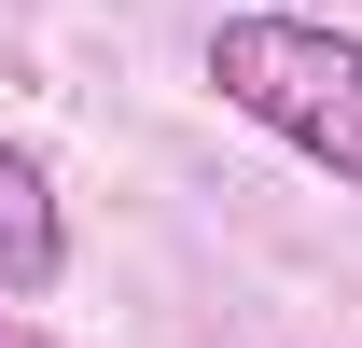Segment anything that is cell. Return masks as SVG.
<instances>
[{"mask_svg": "<svg viewBox=\"0 0 362 348\" xmlns=\"http://www.w3.org/2000/svg\"><path fill=\"white\" fill-rule=\"evenodd\" d=\"M209 84H223V112H251L265 139H293L307 168H334L362 195V28L223 14V28H209Z\"/></svg>", "mask_w": 362, "mask_h": 348, "instance_id": "1", "label": "cell"}, {"mask_svg": "<svg viewBox=\"0 0 362 348\" xmlns=\"http://www.w3.org/2000/svg\"><path fill=\"white\" fill-rule=\"evenodd\" d=\"M56 279H70V223H56V195H42L28 153H0V306L56 293Z\"/></svg>", "mask_w": 362, "mask_h": 348, "instance_id": "2", "label": "cell"}, {"mask_svg": "<svg viewBox=\"0 0 362 348\" xmlns=\"http://www.w3.org/2000/svg\"><path fill=\"white\" fill-rule=\"evenodd\" d=\"M0 348H56V335H28V320H14V306H0Z\"/></svg>", "mask_w": 362, "mask_h": 348, "instance_id": "3", "label": "cell"}]
</instances>
